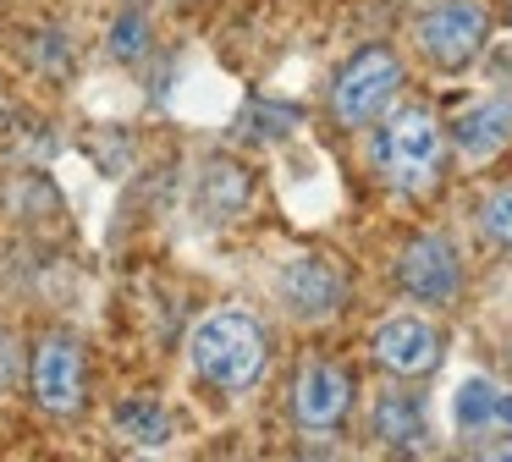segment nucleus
<instances>
[{"mask_svg":"<svg viewBox=\"0 0 512 462\" xmlns=\"http://www.w3.org/2000/svg\"><path fill=\"white\" fill-rule=\"evenodd\" d=\"M188 352H193V369H199L210 385H221V391H248V385L265 374V358H270L265 330H259V319L243 314V308L210 314L199 330H193Z\"/></svg>","mask_w":512,"mask_h":462,"instance_id":"obj_1","label":"nucleus"},{"mask_svg":"<svg viewBox=\"0 0 512 462\" xmlns=\"http://www.w3.org/2000/svg\"><path fill=\"white\" fill-rule=\"evenodd\" d=\"M441 160H446V143H441V127H435V116L424 105L397 110L375 143V165L408 198H430L441 187Z\"/></svg>","mask_w":512,"mask_h":462,"instance_id":"obj_2","label":"nucleus"},{"mask_svg":"<svg viewBox=\"0 0 512 462\" xmlns=\"http://www.w3.org/2000/svg\"><path fill=\"white\" fill-rule=\"evenodd\" d=\"M397 88H402V61L386 50V44H369V50H358L353 61L336 72L331 110L347 121V127H369V121L397 99Z\"/></svg>","mask_w":512,"mask_h":462,"instance_id":"obj_3","label":"nucleus"},{"mask_svg":"<svg viewBox=\"0 0 512 462\" xmlns=\"http://www.w3.org/2000/svg\"><path fill=\"white\" fill-rule=\"evenodd\" d=\"M485 33H490L485 0H435L419 17L424 55H430L435 66H446V72H463V66L485 50Z\"/></svg>","mask_w":512,"mask_h":462,"instance_id":"obj_4","label":"nucleus"},{"mask_svg":"<svg viewBox=\"0 0 512 462\" xmlns=\"http://www.w3.org/2000/svg\"><path fill=\"white\" fill-rule=\"evenodd\" d=\"M28 380H34V396H39V407H45V413H56V418L83 413V396H89V369H83V347L72 336H45V341H39Z\"/></svg>","mask_w":512,"mask_h":462,"instance_id":"obj_5","label":"nucleus"},{"mask_svg":"<svg viewBox=\"0 0 512 462\" xmlns=\"http://www.w3.org/2000/svg\"><path fill=\"white\" fill-rule=\"evenodd\" d=\"M276 292H281V303H287L298 319H325V314H342V303H347V275H342V264L303 253V259H287V264H281Z\"/></svg>","mask_w":512,"mask_h":462,"instance_id":"obj_6","label":"nucleus"},{"mask_svg":"<svg viewBox=\"0 0 512 462\" xmlns=\"http://www.w3.org/2000/svg\"><path fill=\"white\" fill-rule=\"evenodd\" d=\"M397 275L408 286V297L419 303H452L457 286H463V264H457V248L441 237V231H424L402 248L397 259Z\"/></svg>","mask_w":512,"mask_h":462,"instance_id":"obj_7","label":"nucleus"},{"mask_svg":"<svg viewBox=\"0 0 512 462\" xmlns=\"http://www.w3.org/2000/svg\"><path fill=\"white\" fill-rule=\"evenodd\" d=\"M353 407V374L342 363H309L292 385V418L303 429H331Z\"/></svg>","mask_w":512,"mask_h":462,"instance_id":"obj_8","label":"nucleus"},{"mask_svg":"<svg viewBox=\"0 0 512 462\" xmlns=\"http://www.w3.org/2000/svg\"><path fill=\"white\" fill-rule=\"evenodd\" d=\"M375 358L391 374H430L441 363V330L424 319H386L375 330Z\"/></svg>","mask_w":512,"mask_h":462,"instance_id":"obj_9","label":"nucleus"},{"mask_svg":"<svg viewBox=\"0 0 512 462\" xmlns=\"http://www.w3.org/2000/svg\"><path fill=\"white\" fill-rule=\"evenodd\" d=\"M512 143V99H485L457 116V149L468 160H490Z\"/></svg>","mask_w":512,"mask_h":462,"instance_id":"obj_10","label":"nucleus"},{"mask_svg":"<svg viewBox=\"0 0 512 462\" xmlns=\"http://www.w3.org/2000/svg\"><path fill=\"white\" fill-rule=\"evenodd\" d=\"M375 435L386 440L391 451H424L430 446V418H424V407L413 402V396L391 391L375 402Z\"/></svg>","mask_w":512,"mask_h":462,"instance_id":"obj_11","label":"nucleus"},{"mask_svg":"<svg viewBox=\"0 0 512 462\" xmlns=\"http://www.w3.org/2000/svg\"><path fill=\"white\" fill-rule=\"evenodd\" d=\"M116 435L133 440V446H166L171 435V418L160 402H149V396H133V402L116 407Z\"/></svg>","mask_w":512,"mask_h":462,"instance_id":"obj_12","label":"nucleus"},{"mask_svg":"<svg viewBox=\"0 0 512 462\" xmlns=\"http://www.w3.org/2000/svg\"><path fill=\"white\" fill-rule=\"evenodd\" d=\"M457 424L468 429V435H479V429H501V391L490 380H463V391H457Z\"/></svg>","mask_w":512,"mask_h":462,"instance_id":"obj_13","label":"nucleus"},{"mask_svg":"<svg viewBox=\"0 0 512 462\" xmlns=\"http://www.w3.org/2000/svg\"><path fill=\"white\" fill-rule=\"evenodd\" d=\"M149 50V22L144 11H122L111 28V55H122V61H138V55Z\"/></svg>","mask_w":512,"mask_h":462,"instance_id":"obj_14","label":"nucleus"},{"mask_svg":"<svg viewBox=\"0 0 512 462\" xmlns=\"http://www.w3.org/2000/svg\"><path fill=\"white\" fill-rule=\"evenodd\" d=\"M479 226H485V237H496L501 248H512V187H496V193L485 198Z\"/></svg>","mask_w":512,"mask_h":462,"instance_id":"obj_15","label":"nucleus"}]
</instances>
